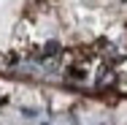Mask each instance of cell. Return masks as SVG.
Here are the masks:
<instances>
[{
	"mask_svg": "<svg viewBox=\"0 0 127 125\" xmlns=\"http://www.w3.org/2000/svg\"><path fill=\"white\" fill-rule=\"evenodd\" d=\"M57 52H60V44H57V41H49V44L43 46V54H46V57H54Z\"/></svg>",
	"mask_w": 127,
	"mask_h": 125,
	"instance_id": "cell-1",
	"label": "cell"
}]
</instances>
